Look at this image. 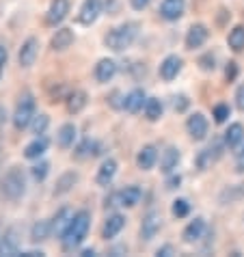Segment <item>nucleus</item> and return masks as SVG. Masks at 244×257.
Listing matches in <instances>:
<instances>
[{"label": "nucleus", "mask_w": 244, "mask_h": 257, "mask_svg": "<svg viewBox=\"0 0 244 257\" xmlns=\"http://www.w3.org/2000/svg\"><path fill=\"white\" fill-rule=\"evenodd\" d=\"M91 227V214L87 210L74 212L69 225L65 227V231L61 233V242H63V251H74L84 242Z\"/></svg>", "instance_id": "nucleus-1"}, {"label": "nucleus", "mask_w": 244, "mask_h": 257, "mask_svg": "<svg viewBox=\"0 0 244 257\" xmlns=\"http://www.w3.org/2000/svg\"><path fill=\"white\" fill-rule=\"evenodd\" d=\"M136 35H139V24L136 22H126L117 28H112V31L104 37V44L106 48L114 50V52H121V50L130 48L134 44Z\"/></svg>", "instance_id": "nucleus-2"}, {"label": "nucleus", "mask_w": 244, "mask_h": 257, "mask_svg": "<svg viewBox=\"0 0 244 257\" xmlns=\"http://www.w3.org/2000/svg\"><path fill=\"white\" fill-rule=\"evenodd\" d=\"M0 190H3L5 199H9V201H18V199L26 192V175H24V171L20 167H11L9 171H7V175L3 177V186H0Z\"/></svg>", "instance_id": "nucleus-3"}, {"label": "nucleus", "mask_w": 244, "mask_h": 257, "mask_svg": "<svg viewBox=\"0 0 244 257\" xmlns=\"http://www.w3.org/2000/svg\"><path fill=\"white\" fill-rule=\"evenodd\" d=\"M33 119H35V97L31 93H24L16 104L13 125H16V130H24V127L33 123Z\"/></svg>", "instance_id": "nucleus-4"}, {"label": "nucleus", "mask_w": 244, "mask_h": 257, "mask_svg": "<svg viewBox=\"0 0 244 257\" xmlns=\"http://www.w3.org/2000/svg\"><path fill=\"white\" fill-rule=\"evenodd\" d=\"M143 192L139 186H126L124 190L114 192V195L110 197V203L108 205H121V208H134L136 203L141 201Z\"/></svg>", "instance_id": "nucleus-5"}, {"label": "nucleus", "mask_w": 244, "mask_h": 257, "mask_svg": "<svg viewBox=\"0 0 244 257\" xmlns=\"http://www.w3.org/2000/svg\"><path fill=\"white\" fill-rule=\"evenodd\" d=\"M37 54H39V41L35 37H28L22 48H20V54H18V61L22 67H33L35 61H37Z\"/></svg>", "instance_id": "nucleus-6"}, {"label": "nucleus", "mask_w": 244, "mask_h": 257, "mask_svg": "<svg viewBox=\"0 0 244 257\" xmlns=\"http://www.w3.org/2000/svg\"><path fill=\"white\" fill-rule=\"evenodd\" d=\"M99 13H102V0H84L78 13V22L82 26H91L99 18Z\"/></svg>", "instance_id": "nucleus-7"}, {"label": "nucleus", "mask_w": 244, "mask_h": 257, "mask_svg": "<svg viewBox=\"0 0 244 257\" xmlns=\"http://www.w3.org/2000/svg\"><path fill=\"white\" fill-rule=\"evenodd\" d=\"M162 227V216L158 212H147L145 218H143V225H141V238L143 240H152L156 238V233L160 231Z\"/></svg>", "instance_id": "nucleus-8"}, {"label": "nucleus", "mask_w": 244, "mask_h": 257, "mask_svg": "<svg viewBox=\"0 0 244 257\" xmlns=\"http://www.w3.org/2000/svg\"><path fill=\"white\" fill-rule=\"evenodd\" d=\"M67 13H69V0H52V5H50V9H48V16H46V22L50 26H56L67 18Z\"/></svg>", "instance_id": "nucleus-9"}, {"label": "nucleus", "mask_w": 244, "mask_h": 257, "mask_svg": "<svg viewBox=\"0 0 244 257\" xmlns=\"http://www.w3.org/2000/svg\"><path fill=\"white\" fill-rule=\"evenodd\" d=\"M186 127H188V134L195 141H203L210 125H207V119L201 115V112H195V115L188 117V123H186Z\"/></svg>", "instance_id": "nucleus-10"}, {"label": "nucleus", "mask_w": 244, "mask_h": 257, "mask_svg": "<svg viewBox=\"0 0 244 257\" xmlns=\"http://www.w3.org/2000/svg\"><path fill=\"white\" fill-rule=\"evenodd\" d=\"M184 9H186V0H164L160 5V16L169 22H175L184 16Z\"/></svg>", "instance_id": "nucleus-11"}, {"label": "nucleus", "mask_w": 244, "mask_h": 257, "mask_svg": "<svg viewBox=\"0 0 244 257\" xmlns=\"http://www.w3.org/2000/svg\"><path fill=\"white\" fill-rule=\"evenodd\" d=\"M207 37H210V31H207L203 24L190 26L188 35H186V48H188V50H197V48H201L205 44Z\"/></svg>", "instance_id": "nucleus-12"}, {"label": "nucleus", "mask_w": 244, "mask_h": 257, "mask_svg": "<svg viewBox=\"0 0 244 257\" xmlns=\"http://www.w3.org/2000/svg\"><path fill=\"white\" fill-rule=\"evenodd\" d=\"M179 71H182V59L177 54H171L162 61V65H160L162 80H173V78H177Z\"/></svg>", "instance_id": "nucleus-13"}, {"label": "nucleus", "mask_w": 244, "mask_h": 257, "mask_svg": "<svg viewBox=\"0 0 244 257\" xmlns=\"http://www.w3.org/2000/svg\"><path fill=\"white\" fill-rule=\"evenodd\" d=\"M114 175H117V160H104L102 167L97 169V175H95V182L99 184V186H108V184L114 180Z\"/></svg>", "instance_id": "nucleus-14"}, {"label": "nucleus", "mask_w": 244, "mask_h": 257, "mask_svg": "<svg viewBox=\"0 0 244 257\" xmlns=\"http://www.w3.org/2000/svg\"><path fill=\"white\" fill-rule=\"evenodd\" d=\"M156 160H158V149L154 145H145L139 152V156H136V167L141 171H149V169H154Z\"/></svg>", "instance_id": "nucleus-15"}, {"label": "nucleus", "mask_w": 244, "mask_h": 257, "mask_svg": "<svg viewBox=\"0 0 244 257\" xmlns=\"http://www.w3.org/2000/svg\"><path fill=\"white\" fill-rule=\"evenodd\" d=\"M114 74H117V63H114L112 59H102L95 65V78L97 82H110Z\"/></svg>", "instance_id": "nucleus-16"}, {"label": "nucleus", "mask_w": 244, "mask_h": 257, "mask_svg": "<svg viewBox=\"0 0 244 257\" xmlns=\"http://www.w3.org/2000/svg\"><path fill=\"white\" fill-rule=\"evenodd\" d=\"M126 227V218L121 216V214H112V216H108V220L104 223V229H102V235L106 240H112L117 238L119 231Z\"/></svg>", "instance_id": "nucleus-17"}, {"label": "nucleus", "mask_w": 244, "mask_h": 257, "mask_svg": "<svg viewBox=\"0 0 244 257\" xmlns=\"http://www.w3.org/2000/svg\"><path fill=\"white\" fill-rule=\"evenodd\" d=\"M220 149H222V143H220V141H214V145H210L207 149H203V152L199 154V158H197V167H199V169H207L214 160H218Z\"/></svg>", "instance_id": "nucleus-18"}, {"label": "nucleus", "mask_w": 244, "mask_h": 257, "mask_svg": "<svg viewBox=\"0 0 244 257\" xmlns=\"http://www.w3.org/2000/svg\"><path fill=\"white\" fill-rule=\"evenodd\" d=\"M145 93H143V89H134V91H130L126 97H124V110H128V112H139L143 106H145Z\"/></svg>", "instance_id": "nucleus-19"}, {"label": "nucleus", "mask_w": 244, "mask_h": 257, "mask_svg": "<svg viewBox=\"0 0 244 257\" xmlns=\"http://www.w3.org/2000/svg\"><path fill=\"white\" fill-rule=\"evenodd\" d=\"M0 255H20V240L13 229H9L0 238Z\"/></svg>", "instance_id": "nucleus-20"}, {"label": "nucleus", "mask_w": 244, "mask_h": 257, "mask_svg": "<svg viewBox=\"0 0 244 257\" xmlns=\"http://www.w3.org/2000/svg\"><path fill=\"white\" fill-rule=\"evenodd\" d=\"M71 44H74V31H71V28H59V31L54 33L52 41H50L52 50H67Z\"/></svg>", "instance_id": "nucleus-21"}, {"label": "nucleus", "mask_w": 244, "mask_h": 257, "mask_svg": "<svg viewBox=\"0 0 244 257\" xmlns=\"http://www.w3.org/2000/svg\"><path fill=\"white\" fill-rule=\"evenodd\" d=\"M46 149H48V139L46 137H37L33 143H28V145H26L24 156L28 160H39L41 156L46 154Z\"/></svg>", "instance_id": "nucleus-22"}, {"label": "nucleus", "mask_w": 244, "mask_h": 257, "mask_svg": "<svg viewBox=\"0 0 244 257\" xmlns=\"http://www.w3.org/2000/svg\"><path fill=\"white\" fill-rule=\"evenodd\" d=\"M74 141H76V125L74 123L61 125L59 134H56V143H59V147L69 149V147H74Z\"/></svg>", "instance_id": "nucleus-23"}, {"label": "nucleus", "mask_w": 244, "mask_h": 257, "mask_svg": "<svg viewBox=\"0 0 244 257\" xmlns=\"http://www.w3.org/2000/svg\"><path fill=\"white\" fill-rule=\"evenodd\" d=\"M203 231H205V220H203V218H195V220H192V223L184 229V242H188V244H190V242L201 240Z\"/></svg>", "instance_id": "nucleus-24"}, {"label": "nucleus", "mask_w": 244, "mask_h": 257, "mask_svg": "<svg viewBox=\"0 0 244 257\" xmlns=\"http://www.w3.org/2000/svg\"><path fill=\"white\" fill-rule=\"evenodd\" d=\"M177 164H179V152L175 147H167L162 152V158H160V169L164 173H171L173 169H177Z\"/></svg>", "instance_id": "nucleus-25"}, {"label": "nucleus", "mask_w": 244, "mask_h": 257, "mask_svg": "<svg viewBox=\"0 0 244 257\" xmlns=\"http://www.w3.org/2000/svg\"><path fill=\"white\" fill-rule=\"evenodd\" d=\"M244 139V125L242 123H231L227 127V132H225V145L227 147H238L240 145V141Z\"/></svg>", "instance_id": "nucleus-26"}, {"label": "nucleus", "mask_w": 244, "mask_h": 257, "mask_svg": "<svg viewBox=\"0 0 244 257\" xmlns=\"http://www.w3.org/2000/svg\"><path fill=\"white\" fill-rule=\"evenodd\" d=\"M78 182V173L76 171H67V173H63L59 177V182H56V188H54V195H65V192L71 190V186Z\"/></svg>", "instance_id": "nucleus-27"}, {"label": "nucleus", "mask_w": 244, "mask_h": 257, "mask_svg": "<svg viewBox=\"0 0 244 257\" xmlns=\"http://www.w3.org/2000/svg\"><path fill=\"white\" fill-rule=\"evenodd\" d=\"M50 233H52V223H48V220H37V223L33 225L31 238H33V242H44L50 238Z\"/></svg>", "instance_id": "nucleus-28"}, {"label": "nucleus", "mask_w": 244, "mask_h": 257, "mask_svg": "<svg viewBox=\"0 0 244 257\" xmlns=\"http://www.w3.org/2000/svg\"><path fill=\"white\" fill-rule=\"evenodd\" d=\"M71 216H74V212H71L69 208H63V210H59V214L52 218V231H56V233H63L65 231V227L69 225V220H71Z\"/></svg>", "instance_id": "nucleus-29"}, {"label": "nucleus", "mask_w": 244, "mask_h": 257, "mask_svg": "<svg viewBox=\"0 0 244 257\" xmlns=\"http://www.w3.org/2000/svg\"><path fill=\"white\" fill-rule=\"evenodd\" d=\"M84 106H87V93H84V91H74V93L67 97V110L71 115L80 112Z\"/></svg>", "instance_id": "nucleus-30"}, {"label": "nucleus", "mask_w": 244, "mask_h": 257, "mask_svg": "<svg viewBox=\"0 0 244 257\" xmlns=\"http://www.w3.org/2000/svg\"><path fill=\"white\" fill-rule=\"evenodd\" d=\"M97 154H99V145L91 139H84L76 147V158H91V156H97Z\"/></svg>", "instance_id": "nucleus-31"}, {"label": "nucleus", "mask_w": 244, "mask_h": 257, "mask_svg": "<svg viewBox=\"0 0 244 257\" xmlns=\"http://www.w3.org/2000/svg\"><path fill=\"white\" fill-rule=\"evenodd\" d=\"M145 117L149 121H158L162 117V102H160V99H156V97L147 99V102H145Z\"/></svg>", "instance_id": "nucleus-32"}, {"label": "nucleus", "mask_w": 244, "mask_h": 257, "mask_svg": "<svg viewBox=\"0 0 244 257\" xmlns=\"http://www.w3.org/2000/svg\"><path fill=\"white\" fill-rule=\"evenodd\" d=\"M229 48L235 50V52H240L244 48V26H235L231 33H229Z\"/></svg>", "instance_id": "nucleus-33"}, {"label": "nucleus", "mask_w": 244, "mask_h": 257, "mask_svg": "<svg viewBox=\"0 0 244 257\" xmlns=\"http://www.w3.org/2000/svg\"><path fill=\"white\" fill-rule=\"evenodd\" d=\"M244 195V184H238V186H229L225 192L220 195V201L222 203H231V201H235V199H240Z\"/></svg>", "instance_id": "nucleus-34"}, {"label": "nucleus", "mask_w": 244, "mask_h": 257, "mask_svg": "<svg viewBox=\"0 0 244 257\" xmlns=\"http://www.w3.org/2000/svg\"><path fill=\"white\" fill-rule=\"evenodd\" d=\"M48 125H50V117L48 115H35V119H33V134L35 137L46 134Z\"/></svg>", "instance_id": "nucleus-35"}, {"label": "nucleus", "mask_w": 244, "mask_h": 257, "mask_svg": "<svg viewBox=\"0 0 244 257\" xmlns=\"http://www.w3.org/2000/svg\"><path fill=\"white\" fill-rule=\"evenodd\" d=\"M190 212V203L186 201V199H177V201L173 203V216L175 218H186Z\"/></svg>", "instance_id": "nucleus-36"}, {"label": "nucleus", "mask_w": 244, "mask_h": 257, "mask_svg": "<svg viewBox=\"0 0 244 257\" xmlns=\"http://www.w3.org/2000/svg\"><path fill=\"white\" fill-rule=\"evenodd\" d=\"M48 171H50V164L48 162H39V164H35V167L31 169V173H33V177L37 182H44L48 177Z\"/></svg>", "instance_id": "nucleus-37"}, {"label": "nucleus", "mask_w": 244, "mask_h": 257, "mask_svg": "<svg viewBox=\"0 0 244 257\" xmlns=\"http://www.w3.org/2000/svg\"><path fill=\"white\" fill-rule=\"evenodd\" d=\"M227 117H229V106H227V104L214 106V121H216V123H222V121H227Z\"/></svg>", "instance_id": "nucleus-38"}, {"label": "nucleus", "mask_w": 244, "mask_h": 257, "mask_svg": "<svg viewBox=\"0 0 244 257\" xmlns=\"http://www.w3.org/2000/svg\"><path fill=\"white\" fill-rule=\"evenodd\" d=\"M199 65H201V69L212 71L214 67H216V59H214V54H212V52H207L205 56H201V59H199Z\"/></svg>", "instance_id": "nucleus-39"}, {"label": "nucleus", "mask_w": 244, "mask_h": 257, "mask_svg": "<svg viewBox=\"0 0 244 257\" xmlns=\"http://www.w3.org/2000/svg\"><path fill=\"white\" fill-rule=\"evenodd\" d=\"M235 106L240 110H244V84H240L238 91H235Z\"/></svg>", "instance_id": "nucleus-40"}, {"label": "nucleus", "mask_w": 244, "mask_h": 257, "mask_svg": "<svg viewBox=\"0 0 244 257\" xmlns=\"http://www.w3.org/2000/svg\"><path fill=\"white\" fill-rule=\"evenodd\" d=\"M235 74H238V67H235V63H229L227 69H225V78H227V82H231Z\"/></svg>", "instance_id": "nucleus-41"}, {"label": "nucleus", "mask_w": 244, "mask_h": 257, "mask_svg": "<svg viewBox=\"0 0 244 257\" xmlns=\"http://www.w3.org/2000/svg\"><path fill=\"white\" fill-rule=\"evenodd\" d=\"M186 108H188V99H186L184 95H179V97H175V110H179V112H184Z\"/></svg>", "instance_id": "nucleus-42"}, {"label": "nucleus", "mask_w": 244, "mask_h": 257, "mask_svg": "<svg viewBox=\"0 0 244 257\" xmlns=\"http://www.w3.org/2000/svg\"><path fill=\"white\" fill-rule=\"evenodd\" d=\"M149 3H152V0H132V9L134 11H143Z\"/></svg>", "instance_id": "nucleus-43"}, {"label": "nucleus", "mask_w": 244, "mask_h": 257, "mask_svg": "<svg viewBox=\"0 0 244 257\" xmlns=\"http://www.w3.org/2000/svg\"><path fill=\"white\" fill-rule=\"evenodd\" d=\"M7 65V48L0 46V76H3V69Z\"/></svg>", "instance_id": "nucleus-44"}, {"label": "nucleus", "mask_w": 244, "mask_h": 257, "mask_svg": "<svg viewBox=\"0 0 244 257\" xmlns=\"http://www.w3.org/2000/svg\"><path fill=\"white\" fill-rule=\"evenodd\" d=\"M179 182H182V177H179V175L169 177V182H167V188H177V186H179Z\"/></svg>", "instance_id": "nucleus-45"}, {"label": "nucleus", "mask_w": 244, "mask_h": 257, "mask_svg": "<svg viewBox=\"0 0 244 257\" xmlns=\"http://www.w3.org/2000/svg\"><path fill=\"white\" fill-rule=\"evenodd\" d=\"M158 255H164V257L173 255V246H162V248H158Z\"/></svg>", "instance_id": "nucleus-46"}, {"label": "nucleus", "mask_w": 244, "mask_h": 257, "mask_svg": "<svg viewBox=\"0 0 244 257\" xmlns=\"http://www.w3.org/2000/svg\"><path fill=\"white\" fill-rule=\"evenodd\" d=\"M238 171H240V173H244V154L240 156V160H238Z\"/></svg>", "instance_id": "nucleus-47"}, {"label": "nucleus", "mask_w": 244, "mask_h": 257, "mask_svg": "<svg viewBox=\"0 0 244 257\" xmlns=\"http://www.w3.org/2000/svg\"><path fill=\"white\" fill-rule=\"evenodd\" d=\"M80 255H82V257H89V255H95V251H93V248H84Z\"/></svg>", "instance_id": "nucleus-48"}]
</instances>
